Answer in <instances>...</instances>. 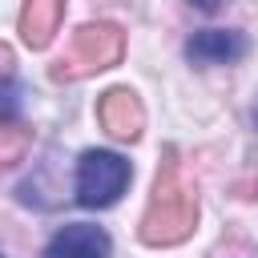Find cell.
<instances>
[{
	"label": "cell",
	"instance_id": "52a82bcc",
	"mask_svg": "<svg viewBox=\"0 0 258 258\" xmlns=\"http://www.w3.org/2000/svg\"><path fill=\"white\" fill-rule=\"evenodd\" d=\"M60 16H64V0H24L20 20H16L20 40H24L28 48H44V44L56 36Z\"/></svg>",
	"mask_w": 258,
	"mask_h": 258
},
{
	"label": "cell",
	"instance_id": "3957f363",
	"mask_svg": "<svg viewBox=\"0 0 258 258\" xmlns=\"http://www.w3.org/2000/svg\"><path fill=\"white\" fill-rule=\"evenodd\" d=\"M133 169L121 153L113 149H85L81 161H77V202L85 210H101V206H113L125 185H129Z\"/></svg>",
	"mask_w": 258,
	"mask_h": 258
},
{
	"label": "cell",
	"instance_id": "7a4b0ae2",
	"mask_svg": "<svg viewBox=\"0 0 258 258\" xmlns=\"http://www.w3.org/2000/svg\"><path fill=\"white\" fill-rule=\"evenodd\" d=\"M125 56V32L117 24H81L69 40V48L56 56L52 64V81H81V77H93L101 69H113L117 60Z\"/></svg>",
	"mask_w": 258,
	"mask_h": 258
},
{
	"label": "cell",
	"instance_id": "6da1fadb",
	"mask_svg": "<svg viewBox=\"0 0 258 258\" xmlns=\"http://www.w3.org/2000/svg\"><path fill=\"white\" fill-rule=\"evenodd\" d=\"M194 226H198V194L181 173L177 149L169 145L161 153V165H157V177L149 189V206L141 214L137 234L145 246H177L194 234Z\"/></svg>",
	"mask_w": 258,
	"mask_h": 258
},
{
	"label": "cell",
	"instance_id": "ba28073f",
	"mask_svg": "<svg viewBox=\"0 0 258 258\" xmlns=\"http://www.w3.org/2000/svg\"><path fill=\"white\" fill-rule=\"evenodd\" d=\"M28 145H32V129H24L16 117H4V125H0V161L16 165Z\"/></svg>",
	"mask_w": 258,
	"mask_h": 258
},
{
	"label": "cell",
	"instance_id": "9c48e42d",
	"mask_svg": "<svg viewBox=\"0 0 258 258\" xmlns=\"http://www.w3.org/2000/svg\"><path fill=\"white\" fill-rule=\"evenodd\" d=\"M198 8H218V0H198Z\"/></svg>",
	"mask_w": 258,
	"mask_h": 258
},
{
	"label": "cell",
	"instance_id": "30bf717a",
	"mask_svg": "<svg viewBox=\"0 0 258 258\" xmlns=\"http://www.w3.org/2000/svg\"><path fill=\"white\" fill-rule=\"evenodd\" d=\"M254 121H258V109H254Z\"/></svg>",
	"mask_w": 258,
	"mask_h": 258
},
{
	"label": "cell",
	"instance_id": "8992f818",
	"mask_svg": "<svg viewBox=\"0 0 258 258\" xmlns=\"http://www.w3.org/2000/svg\"><path fill=\"white\" fill-rule=\"evenodd\" d=\"M246 52V36L242 32H230V28H206V32H194L189 44H185V56L194 64H230Z\"/></svg>",
	"mask_w": 258,
	"mask_h": 258
},
{
	"label": "cell",
	"instance_id": "277c9868",
	"mask_svg": "<svg viewBox=\"0 0 258 258\" xmlns=\"http://www.w3.org/2000/svg\"><path fill=\"white\" fill-rule=\"evenodd\" d=\"M97 121L101 129L113 137V141H137L141 129H145V105L133 89L117 85V89H105L101 101H97Z\"/></svg>",
	"mask_w": 258,
	"mask_h": 258
},
{
	"label": "cell",
	"instance_id": "5b68a950",
	"mask_svg": "<svg viewBox=\"0 0 258 258\" xmlns=\"http://www.w3.org/2000/svg\"><path fill=\"white\" fill-rule=\"evenodd\" d=\"M109 254H113L109 234L89 222H73L64 230H56L44 250V258H109Z\"/></svg>",
	"mask_w": 258,
	"mask_h": 258
}]
</instances>
